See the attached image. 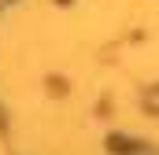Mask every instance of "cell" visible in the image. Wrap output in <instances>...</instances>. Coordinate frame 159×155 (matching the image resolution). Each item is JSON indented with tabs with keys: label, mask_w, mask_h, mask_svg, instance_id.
<instances>
[{
	"label": "cell",
	"mask_w": 159,
	"mask_h": 155,
	"mask_svg": "<svg viewBox=\"0 0 159 155\" xmlns=\"http://www.w3.org/2000/svg\"><path fill=\"white\" fill-rule=\"evenodd\" d=\"M144 104H148V111H159V89H152V92L144 96Z\"/></svg>",
	"instance_id": "6da1fadb"
},
{
	"label": "cell",
	"mask_w": 159,
	"mask_h": 155,
	"mask_svg": "<svg viewBox=\"0 0 159 155\" xmlns=\"http://www.w3.org/2000/svg\"><path fill=\"white\" fill-rule=\"evenodd\" d=\"M129 155H159V152H152V148H129Z\"/></svg>",
	"instance_id": "7a4b0ae2"
}]
</instances>
